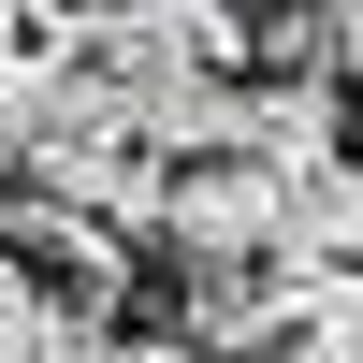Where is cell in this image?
Wrapping results in <instances>:
<instances>
[{
	"mask_svg": "<svg viewBox=\"0 0 363 363\" xmlns=\"http://www.w3.org/2000/svg\"><path fill=\"white\" fill-rule=\"evenodd\" d=\"M291 262L363 277V160H349V145H335L320 174H291Z\"/></svg>",
	"mask_w": 363,
	"mask_h": 363,
	"instance_id": "obj_2",
	"label": "cell"
},
{
	"mask_svg": "<svg viewBox=\"0 0 363 363\" xmlns=\"http://www.w3.org/2000/svg\"><path fill=\"white\" fill-rule=\"evenodd\" d=\"M116 363H218V349H189V335H116Z\"/></svg>",
	"mask_w": 363,
	"mask_h": 363,
	"instance_id": "obj_4",
	"label": "cell"
},
{
	"mask_svg": "<svg viewBox=\"0 0 363 363\" xmlns=\"http://www.w3.org/2000/svg\"><path fill=\"white\" fill-rule=\"evenodd\" d=\"M160 233L189 277H233V262H291V174H262L247 145H218V160H160Z\"/></svg>",
	"mask_w": 363,
	"mask_h": 363,
	"instance_id": "obj_1",
	"label": "cell"
},
{
	"mask_svg": "<svg viewBox=\"0 0 363 363\" xmlns=\"http://www.w3.org/2000/svg\"><path fill=\"white\" fill-rule=\"evenodd\" d=\"M44 320H58V277H29V262L0 247V363H29V349H44Z\"/></svg>",
	"mask_w": 363,
	"mask_h": 363,
	"instance_id": "obj_3",
	"label": "cell"
}]
</instances>
